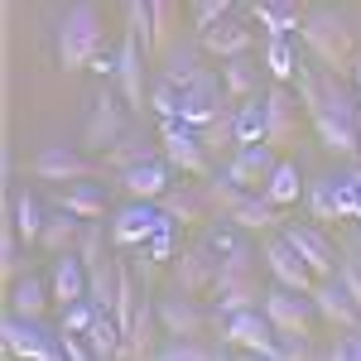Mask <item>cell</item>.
I'll list each match as a JSON object with an SVG mask.
<instances>
[{
	"label": "cell",
	"mask_w": 361,
	"mask_h": 361,
	"mask_svg": "<svg viewBox=\"0 0 361 361\" xmlns=\"http://www.w3.org/2000/svg\"><path fill=\"white\" fill-rule=\"evenodd\" d=\"M78 299H87V265L78 250H63L54 260V304L68 308V304H78Z\"/></svg>",
	"instance_id": "484cf974"
},
{
	"label": "cell",
	"mask_w": 361,
	"mask_h": 361,
	"mask_svg": "<svg viewBox=\"0 0 361 361\" xmlns=\"http://www.w3.org/2000/svg\"><path fill=\"white\" fill-rule=\"evenodd\" d=\"M260 308L270 313V323H275L279 333H313V318H318V304L313 299L304 304V294L299 289H284V284H270Z\"/></svg>",
	"instance_id": "e0dca14e"
},
{
	"label": "cell",
	"mask_w": 361,
	"mask_h": 361,
	"mask_svg": "<svg viewBox=\"0 0 361 361\" xmlns=\"http://www.w3.org/2000/svg\"><path fill=\"white\" fill-rule=\"evenodd\" d=\"M222 342L241 347L255 357H279V328L270 323L265 308H241V313H222Z\"/></svg>",
	"instance_id": "ba28073f"
},
{
	"label": "cell",
	"mask_w": 361,
	"mask_h": 361,
	"mask_svg": "<svg viewBox=\"0 0 361 361\" xmlns=\"http://www.w3.org/2000/svg\"><path fill=\"white\" fill-rule=\"evenodd\" d=\"M294 68H299V54L289 49V34H270V44H265V73L275 82H294Z\"/></svg>",
	"instance_id": "d590c367"
},
{
	"label": "cell",
	"mask_w": 361,
	"mask_h": 361,
	"mask_svg": "<svg viewBox=\"0 0 361 361\" xmlns=\"http://www.w3.org/2000/svg\"><path fill=\"white\" fill-rule=\"evenodd\" d=\"M357 97H361V63H357Z\"/></svg>",
	"instance_id": "f5cc1de1"
},
{
	"label": "cell",
	"mask_w": 361,
	"mask_h": 361,
	"mask_svg": "<svg viewBox=\"0 0 361 361\" xmlns=\"http://www.w3.org/2000/svg\"><path fill=\"white\" fill-rule=\"evenodd\" d=\"M357 169H361V145H357Z\"/></svg>",
	"instance_id": "db71d44e"
},
{
	"label": "cell",
	"mask_w": 361,
	"mask_h": 361,
	"mask_svg": "<svg viewBox=\"0 0 361 361\" xmlns=\"http://www.w3.org/2000/svg\"><path fill=\"white\" fill-rule=\"evenodd\" d=\"M231 222L246 231H275V226H284V207L265 193H241V202L231 207Z\"/></svg>",
	"instance_id": "4316f807"
},
{
	"label": "cell",
	"mask_w": 361,
	"mask_h": 361,
	"mask_svg": "<svg viewBox=\"0 0 361 361\" xmlns=\"http://www.w3.org/2000/svg\"><path fill=\"white\" fill-rule=\"evenodd\" d=\"M255 140H265V97L236 102V145H255Z\"/></svg>",
	"instance_id": "74e56055"
},
{
	"label": "cell",
	"mask_w": 361,
	"mask_h": 361,
	"mask_svg": "<svg viewBox=\"0 0 361 361\" xmlns=\"http://www.w3.org/2000/svg\"><path fill=\"white\" fill-rule=\"evenodd\" d=\"M54 304V284H44V279L34 275H20L10 284V294H5V308L10 313H20V318H44V308Z\"/></svg>",
	"instance_id": "d4e9b609"
},
{
	"label": "cell",
	"mask_w": 361,
	"mask_h": 361,
	"mask_svg": "<svg viewBox=\"0 0 361 361\" xmlns=\"http://www.w3.org/2000/svg\"><path fill=\"white\" fill-rule=\"evenodd\" d=\"M299 39H304L308 54L318 58L323 68H333V73H347L357 63V34H352L342 10H308Z\"/></svg>",
	"instance_id": "3957f363"
},
{
	"label": "cell",
	"mask_w": 361,
	"mask_h": 361,
	"mask_svg": "<svg viewBox=\"0 0 361 361\" xmlns=\"http://www.w3.org/2000/svg\"><path fill=\"white\" fill-rule=\"evenodd\" d=\"M29 173L58 188V183H73V178H102L106 164L92 159V154L78 149V145H44V149L29 159Z\"/></svg>",
	"instance_id": "52a82bcc"
},
{
	"label": "cell",
	"mask_w": 361,
	"mask_h": 361,
	"mask_svg": "<svg viewBox=\"0 0 361 361\" xmlns=\"http://www.w3.org/2000/svg\"><path fill=\"white\" fill-rule=\"evenodd\" d=\"M159 323H164V337H207L212 328L222 333V313L197 304L193 294H169V299H159Z\"/></svg>",
	"instance_id": "9c48e42d"
},
{
	"label": "cell",
	"mask_w": 361,
	"mask_h": 361,
	"mask_svg": "<svg viewBox=\"0 0 361 361\" xmlns=\"http://www.w3.org/2000/svg\"><path fill=\"white\" fill-rule=\"evenodd\" d=\"M308 299L318 304V318H328L337 333H347V328H361V308H357V299H352V294L342 289V279H337V275L318 279Z\"/></svg>",
	"instance_id": "d6986e66"
},
{
	"label": "cell",
	"mask_w": 361,
	"mask_h": 361,
	"mask_svg": "<svg viewBox=\"0 0 361 361\" xmlns=\"http://www.w3.org/2000/svg\"><path fill=\"white\" fill-rule=\"evenodd\" d=\"M197 135H202V145H207V154H231V149H236V102L222 106Z\"/></svg>",
	"instance_id": "836d02e7"
},
{
	"label": "cell",
	"mask_w": 361,
	"mask_h": 361,
	"mask_svg": "<svg viewBox=\"0 0 361 361\" xmlns=\"http://www.w3.org/2000/svg\"><path fill=\"white\" fill-rule=\"evenodd\" d=\"M116 294H121V255H102L87 270V299L97 308H111L116 313Z\"/></svg>",
	"instance_id": "83f0119b"
},
{
	"label": "cell",
	"mask_w": 361,
	"mask_h": 361,
	"mask_svg": "<svg viewBox=\"0 0 361 361\" xmlns=\"http://www.w3.org/2000/svg\"><path fill=\"white\" fill-rule=\"evenodd\" d=\"M178 106H183V87L169 82V78H154V82H149V111L154 116H178Z\"/></svg>",
	"instance_id": "7bdbcfd3"
},
{
	"label": "cell",
	"mask_w": 361,
	"mask_h": 361,
	"mask_svg": "<svg viewBox=\"0 0 361 361\" xmlns=\"http://www.w3.org/2000/svg\"><path fill=\"white\" fill-rule=\"evenodd\" d=\"M140 159H154V140L145 135V130H135V126L116 140L111 149H102V164L116 169V173H121V169H130V164H140Z\"/></svg>",
	"instance_id": "1f68e13d"
},
{
	"label": "cell",
	"mask_w": 361,
	"mask_h": 361,
	"mask_svg": "<svg viewBox=\"0 0 361 361\" xmlns=\"http://www.w3.org/2000/svg\"><path fill=\"white\" fill-rule=\"evenodd\" d=\"M197 44H202V54H212L217 63L222 58H241L250 54V25H241V20H231V15H222L217 25H207V29H197Z\"/></svg>",
	"instance_id": "44dd1931"
},
{
	"label": "cell",
	"mask_w": 361,
	"mask_h": 361,
	"mask_svg": "<svg viewBox=\"0 0 361 361\" xmlns=\"http://www.w3.org/2000/svg\"><path fill=\"white\" fill-rule=\"evenodd\" d=\"M78 236H82V217H78V212H68V207H58L54 217L44 222L39 250H49V255H63V250H78Z\"/></svg>",
	"instance_id": "f546056e"
},
{
	"label": "cell",
	"mask_w": 361,
	"mask_h": 361,
	"mask_svg": "<svg viewBox=\"0 0 361 361\" xmlns=\"http://www.w3.org/2000/svg\"><path fill=\"white\" fill-rule=\"evenodd\" d=\"M197 49H202V44H173V49L164 54V63H159V78H169V82L183 87L197 68H202V63H197Z\"/></svg>",
	"instance_id": "8d00e7d4"
},
{
	"label": "cell",
	"mask_w": 361,
	"mask_h": 361,
	"mask_svg": "<svg viewBox=\"0 0 361 361\" xmlns=\"http://www.w3.org/2000/svg\"><path fill=\"white\" fill-rule=\"evenodd\" d=\"M159 207H164L173 226H197L202 217H212V207H207V193L202 188H169L159 197Z\"/></svg>",
	"instance_id": "f1b7e54d"
},
{
	"label": "cell",
	"mask_w": 361,
	"mask_h": 361,
	"mask_svg": "<svg viewBox=\"0 0 361 361\" xmlns=\"http://www.w3.org/2000/svg\"><path fill=\"white\" fill-rule=\"evenodd\" d=\"M255 25H265L270 34H294V29H304V15L289 5H255Z\"/></svg>",
	"instance_id": "ab89813d"
},
{
	"label": "cell",
	"mask_w": 361,
	"mask_h": 361,
	"mask_svg": "<svg viewBox=\"0 0 361 361\" xmlns=\"http://www.w3.org/2000/svg\"><path fill=\"white\" fill-rule=\"evenodd\" d=\"M279 236L289 241V246L304 255V265L313 270L318 279L337 275V265H342V255H337V246L323 236V222H284L279 226Z\"/></svg>",
	"instance_id": "8fae6325"
},
{
	"label": "cell",
	"mask_w": 361,
	"mask_h": 361,
	"mask_svg": "<svg viewBox=\"0 0 361 361\" xmlns=\"http://www.w3.org/2000/svg\"><path fill=\"white\" fill-rule=\"evenodd\" d=\"M275 145L270 140H255V145H236L231 154H226L222 173L231 178V183H241V188H250V193H260L265 188V178L275 173Z\"/></svg>",
	"instance_id": "5bb4252c"
},
{
	"label": "cell",
	"mask_w": 361,
	"mask_h": 361,
	"mask_svg": "<svg viewBox=\"0 0 361 361\" xmlns=\"http://www.w3.org/2000/svg\"><path fill=\"white\" fill-rule=\"evenodd\" d=\"M294 92H299V102H304L308 121H313V130L323 140V149H333V154H357L361 145V97L352 87L342 82V73L333 68H313V63H299L294 68Z\"/></svg>",
	"instance_id": "6da1fadb"
},
{
	"label": "cell",
	"mask_w": 361,
	"mask_h": 361,
	"mask_svg": "<svg viewBox=\"0 0 361 361\" xmlns=\"http://www.w3.org/2000/svg\"><path fill=\"white\" fill-rule=\"evenodd\" d=\"M260 265L275 275V284H284V289H299V294H313V284H318V275L304 265V255L289 246L284 236H270L265 241V250H260Z\"/></svg>",
	"instance_id": "ac0fdd59"
},
{
	"label": "cell",
	"mask_w": 361,
	"mask_h": 361,
	"mask_svg": "<svg viewBox=\"0 0 361 361\" xmlns=\"http://www.w3.org/2000/svg\"><path fill=\"white\" fill-rule=\"evenodd\" d=\"M173 275H178V289H183V294L202 299V294H212V289H217V275H222V255L207 246V241H197V246L178 250V265H173Z\"/></svg>",
	"instance_id": "2e32d148"
},
{
	"label": "cell",
	"mask_w": 361,
	"mask_h": 361,
	"mask_svg": "<svg viewBox=\"0 0 361 361\" xmlns=\"http://www.w3.org/2000/svg\"><path fill=\"white\" fill-rule=\"evenodd\" d=\"M173 10H178V0H149V15H154V29H159V39H164V29L173 25Z\"/></svg>",
	"instance_id": "681fc988"
},
{
	"label": "cell",
	"mask_w": 361,
	"mask_h": 361,
	"mask_svg": "<svg viewBox=\"0 0 361 361\" xmlns=\"http://www.w3.org/2000/svg\"><path fill=\"white\" fill-rule=\"evenodd\" d=\"M265 197H275L279 207H289V202H299V164H289V159H279L275 173L265 178Z\"/></svg>",
	"instance_id": "f35d334b"
},
{
	"label": "cell",
	"mask_w": 361,
	"mask_h": 361,
	"mask_svg": "<svg viewBox=\"0 0 361 361\" xmlns=\"http://www.w3.org/2000/svg\"><path fill=\"white\" fill-rule=\"evenodd\" d=\"M0 347L15 361H58L63 357V333L44 328V318H20L5 308L0 318Z\"/></svg>",
	"instance_id": "5b68a950"
},
{
	"label": "cell",
	"mask_w": 361,
	"mask_h": 361,
	"mask_svg": "<svg viewBox=\"0 0 361 361\" xmlns=\"http://www.w3.org/2000/svg\"><path fill=\"white\" fill-rule=\"evenodd\" d=\"M92 313H97V304L92 299H78V304H68L63 308V333H87V323H92Z\"/></svg>",
	"instance_id": "f6af8a7d"
},
{
	"label": "cell",
	"mask_w": 361,
	"mask_h": 361,
	"mask_svg": "<svg viewBox=\"0 0 361 361\" xmlns=\"http://www.w3.org/2000/svg\"><path fill=\"white\" fill-rule=\"evenodd\" d=\"M299 357H318L313 333H279V361H299Z\"/></svg>",
	"instance_id": "ee69618b"
},
{
	"label": "cell",
	"mask_w": 361,
	"mask_h": 361,
	"mask_svg": "<svg viewBox=\"0 0 361 361\" xmlns=\"http://www.w3.org/2000/svg\"><path fill=\"white\" fill-rule=\"evenodd\" d=\"M164 323H159V304L149 299V294H140L135 299V318H130V328H126V357H154L159 352V342H164Z\"/></svg>",
	"instance_id": "ffe728a7"
},
{
	"label": "cell",
	"mask_w": 361,
	"mask_h": 361,
	"mask_svg": "<svg viewBox=\"0 0 361 361\" xmlns=\"http://www.w3.org/2000/svg\"><path fill=\"white\" fill-rule=\"evenodd\" d=\"M222 87H226V102L260 97V68H255L246 54L241 58H222Z\"/></svg>",
	"instance_id": "4dcf8cb0"
},
{
	"label": "cell",
	"mask_w": 361,
	"mask_h": 361,
	"mask_svg": "<svg viewBox=\"0 0 361 361\" xmlns=\"http://www.w3.org/2000/svg\"><path fill=\"white\" fill-rule=\"evenodd\" d=\"M222 106H226V87H222V78H217L212 68H197L193 78L183 82V106H178V116H183L188 126H197V130H202V126H207L212 116L222 111Z\"/></svg>",
	"instance_id": "9a60e30c"
},
{
	"label": "cell",
	"mask_w": 361,
	"mask_h": 361,
	"mask_svg": "<svg viewBox=\"0 0 361 361\" xmlns=\"http://www.w3.org/2000/svg\"><path fill=\"white\" fill-rule=\"evenodd\" d=\"M173 222L164 207L154 212V202H145V197H130V207H121L111 217V246L116 250H130V246H145V241H154L164 226Z\"/></svg>",
	"instance_id": "30bf717a"
},
{
	"label": "cell",
	"mask_w": 361,
	"mask_h": 361,
	"mask_svg": "<svg viewBox=\"0 0 361 361\" xmlns=\"http://www.w3.org/2000/svg\"><path fill=\"white\" fill-rule=\"evenodd\" d=\"M328 357H333V361H361V328H347V333L333 342Z\"/></svg>",
	"instance_id": "7dc6e473"
},
{
	"label": "cell",
	"mask_w": 361,
	"mask_h": 361,
	"mask_svg": "<svg viewBox=\"0 0 361 361\" xmlns=\"http://www.w3.org/2000/svg\"><path fill=\"white\" fill-rule=\"evenodd\" d=\"M304 102H299V92H289V82H275L265 92V140L284 149V145H294L299 135V121H304Z\"/></svg>",
	"instance_id": "7c38bea8"
},
{
	"label": "cell",
	"mask_w": 361,
	"mask_h": 361,
	"mask_svg": "<svg viewBox=\"0 0 361 361\" xmlns=\"http://www.w3.org/2000/svg\"><path fill=\"white\" fill-rule=\"evenodd\" d=\"M54 202H58V207H68V212H78L82 222L106 217V188H102L97 178H73V183H58V188H54Z\"/></svg>",
	"instance_id": "603a6c76"
},
{
	"label": "cell",
	"mask_w": 361,
	"mask_h": 361,
	"mask_svg": "<svg viewBox=\"0 0 361 361\" xmlns=\"http://www.w3.org/2000/svg\"><path fill=\"white\" fill-rule=\"evenodd\" d=\"M126 29L145 39V49L159 44V29H154V15H149V0H126Z\"/></svg>",
	"instance_id": "b9f144b4"
},
{
	"label": "cell",
	"mask_w": 361,
	"mask_h": 361,
	"mask_svg": "<svg viewBox=\"0 0 361 361\" xmlns=\"http://www.w3.org/2000/svg\"><path fill=\"white\" fill-rule=\"evenodd\" d=\"M97 54H102V10L97 0H73L58 20V68L82 73Z\"/></svg>",
	"instance_id": "7a4b0ae2"
},
{
	"label": "cell",
	"mask_w": 361,
	"mask_h": 361,
	"mask_svg": "<svg viewBox=\"0 0 361 361\" xmlns=\"http://www.w3.org/2000/svg\"><path fill=\"white\" fill-rule=\"evenodd\" d=\"M169 159H140V164H130V169H121L116 173V183L126 188L130 197H145V202H159V197L173 188L169 183Z\"/></svg>",
	"instance_id": "7402d4cb"
},
{
	"label": "cell",
	"mask_w": 361,
	"mask_h": 361,
	"mask_svg": "<svg viewBox=\"0 0 361 361\" xmlns=\"http://www.w3.org/2000/svg\"><path fill=\"white\" fill-rule=\"evenodd\" d=\"M78 255H82V265L92 270L102 255H111V246H106V231H102V217H92V222H82V236H78Z\"/></svg>",
	"instance_id": "60d3db41"
},
{
	"label": "cell",
	"mask_w": 361,
	"mask_h": 361,
	"mask_svg": "<svg viewBox=\"0 0 361 361\" xmlns=\"http://www.w3.org/2000/svg\"><path fill=\"white\" fill-rule=\"evenodd\" d=\"M337 279H342V289H347V294L357 299V308H361V265H357V255L337 265Z\"/></svg>",
	"instance_id": "c3c4849f"
},
{
	"label": "cell",
	"mask_w": 361,
	"mask_h": 361,
	"mask_svg": "<svg viewBox=\"0 0 361 361\" xmlns=\"http://www.w3.org/2000/svg\"><path fill=\"white\" fill-rule=\"evenodd\" d=\"M130 106H126V97H121V87L102 82L92 97H87V126H82V149H111L116 140L130 130Z\"/></svg>",
	"instance_id": "277c9868"
},
{
	"label": "cell",
	"mask_w": 361,
	"mask_h": 361,
	"mask_svg": "<svg viewBox=\"0 0 361 361\" xmlns=\"http://www.w3.org/2000/svg\"><path fill=\"white\" fill-rule=\"evenodd\" d=\"M222 347H212V342H202V337H164L154 357H164V361H212V357H222Z\"/></svg>",
	"instance_id": "e575fe53"
},
{
	"label": "cell",
	"mask_w": 361,
	"mask_h": 361,
	"mask_svg": "<svg viewBox=\"0 0 361 361\" xmlns=\"http://www.w3.org/2000/svg\"><path fill=\"white\" fill-rule=\"evenodd\" d=\"M145 39L140 34H126L121 39V63H116V87H121V97H126V106L135 116L149 111V87H145Z\"/></svg>",
	"instance_id": "4fadbf2b"
},
{
	"label": "cell",
	"mask_w": 361,
	"mask_h": 361,
	"mask_svg": "<svg viewBox=\"0 0 361 361\" xmlns=\"http://www.w3.org/2000/svg\"><path fill=\"white\" fill-rule=\"evenodd\" d=\"M265 289H260V275H217V289H212V304L217 313H241V308H260Z\"/></svg>",
	"instance_id": "cb8c5ba5"
},
{
	"label": "cell",
	"mask_w": 361,
	"mask_h": 361,
	"mask_svg": "<svg viewBox=\"0 0 361 361\" xmlns=\"http://www.w3.org/2000/svg\"><path fill=\"white\" fill-rule=\"evenodd\" d=\"M10 217H15V231L25 236V246H39V236H44V222H49V217H44V202L29 193V188L10 197Z\"/></svg>",
	"instance_id": "d6a6232c"
},
{
	"label": "cell",
	"mask_w": 361,
	"mask_h": 361,
	"mask_svg": "<svg viewBox=\"0 0 361 361\" xmlns=\"http://www.w3.org/2000/svg\"><path fill=\"white\" fill-rule=\"evenodd\" d=\"M159 149L173 169H183L188 178H207L212 173V154L197 135V126H188L183 116H159Z\"/></svg>",
	"instance_id": "8992f818"
},
{
	"label": "cell",
	"mask_w": 361,
	"mask_h": 361,
	"mask_svg": "<svg viewBox=\"0 0 361 361\" xmlns=\"http://www.w3.org/2000/svg\"><path fill=\"white\" fill-rule=\"evenodd\" d=\"M250 5H289V10H299L304 0H250Z\"/></svg>",
	"instance_id": "816d5d0a"
},
{
	"label": "cell",
	"mask_w": 361,
	"mask_h": 361,
	"mask_svg": "<svg viewBox=\"0 0 361 361\" xmlns=\"http://www.w3.org/2000/svg\"><path fill=\"white\" fill-rule=\"evenodd\" d=\"M116 63H121V49H102V54L92 58V73L97 78H116Z\"/></svg>",
	"instance_id": "f907efd6"
},
{
	"label": "cell",
	"mask_w": 361,
	"mask_h": 361,
	"mask_svg": "<svg viewBox=\"0 0 361 361\" xmlns=\"http://www.w3.org/2000/svg\"><path fill=\"white\" fill-rule=\"evenodd\" d=\"M357 265H361V255H357Z\"/></svg>",
	"instance_id": "11a10c76"
},
{
	"label": "cell",
	"mask_w": 361,
	"mask_h": 361,
	"mask_svg": "<svg viewBox=\"0 0 361 361\" xmlns=\"http://www.w3.org/2000/svg\"><path fill=\"white\" fill-rule=\"evenodd\" d=\"M231 5H236V0H197V10H193V25H197V29L217 25L222 15H231Z\"/></svg>",
	"instance_id": "bcb514c9"
}]
</instances>
